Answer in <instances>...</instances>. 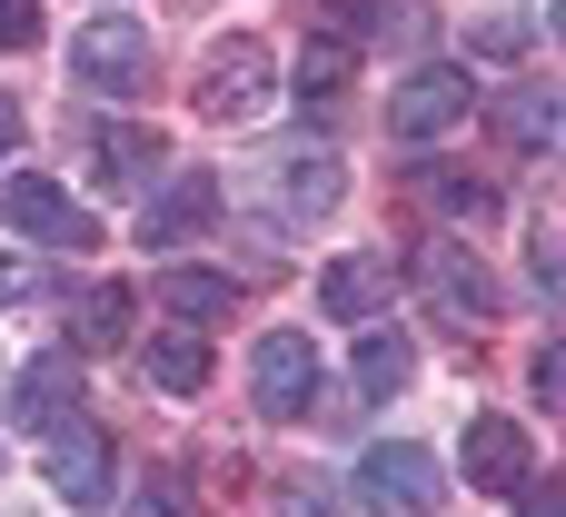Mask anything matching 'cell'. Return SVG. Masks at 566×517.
Returning <instances> with one entry per match:
<instances>
[{"label":"cell","mask_w":566,"mask_h":517,"mask_svg":"<svg viewBox=\"0 0 566 517\" xmlns=\"http://www.w3.org/2000/svg\"><path fill=\"white\" fill-rule=\"evenodd\" d=\"M348 498L368 517H428L448 498V468L418 448V438H378L368 458H358V478H348Z\"/></svg>","instance_id":"cell-2"},{"label":"cell","mask_w":566,"mask_h":517,"mask_svg":"<svg viewBox=\"0 0 566 517\" xmlns=\"http://www.w3.org/2000/svg\"><path fill=\"white\" fill-rule=\"evenodd\" d=\"M527 279H537V299H547V309H557V229H547V239H537V259H527Z\"/></svg>","instance_id":"cell-27"},{"label":"cell","mask_w":566,"mask_h":517,"mask_svg":"<svg viewBox=\"0 0 566 517\" xmlns=\"http://www.w3.org/2000/svg\"><path fill=\"white\" fill-rule=\"evenodd\" d=\"M149 20H129V10H99V20H80L70 30V80L90 90V100H139L149 90Z\"/></svg>","instance_id":"cell-1"},{"label":"cell","mask_w":566,"mask_h":517,"mask_svg":"<svg viewBox=\"0 0 566 517\" xmlns=\"http://www.w3.org/2000/svg\"><path fill=\"white\" fill-rule=\"evenodd\" d=\"M408 269H418V289H428V309H438L448 329H488V319H497V279H488V269H478V259H468L458 239L418 249Z\"/></svg>","instance_id":"cell-6"},{"label":"cell","mask_w":566,"mask_h":517,"mask_svg":"<svg viewBox=\"0 0 566 517\" xmlns=\"http://www.w3.org/2000/svg\"><path fill=\"white\" fill-rule=\"evenodd\" d=\"M418 179H428V199H438L448 219H468V229L497 219V189H488V179H468V169H418Z\"/></svg>","instance_id":"cell-20"},{"label":"cell","mask_w":566,"mask_h":517,"mask_svg":"<svg viewBox=\"0 0 566 517\" xmlns=\"http://www.w3.org/2000/svg\"><path fill=\"white\" fill-rule=\"evenodd\" d=\"M408 369H418V349H408L398 329H368V339H358V389H368V399H398Z\"/></svg>","instance_id":"cell-19"},{"label":"cell","mask_w":566,"mask_h":517,"mask_svg":"<svg viewBox=\"0 0 566 517\" xmlns=\"http://www.w3.org/2000/svg\"><path fill=\"white\" fill-rule=\"evenodd\" d=\"M90 169H99V189H119V199H139L159 169H169V139L149 130V120H109L99 139H90Z\"/></svg>","instance_id":"cell-10"},{"label":"cell","mask_w":566,"mask_h":517,"mask_svg":"<svg viewBox=\"0 0 566 517\" xmlns=\"http://www.w3.org/2000/svg\"><path fill=\"white\" fill-rule=\"evenodd\" d=\"M10 50H40V0H0V60Z\"/></svg>","instance_id":"cell-25"},{"label":"cell","mask_w":566,"mask_h":517,"mask_svg":"<svg viewBox=\"0 0 566 517\" xmlns=\"http://www.w3.org/2000/svg\"><path fill=\"white\" fill-rule=\"evenodd\" d=\"M388 289H398V269L358 249V259H328V279H318V309H328L338 329H358V319H378V309H388Z\"/></svg>","instance_id":"cell-13"},{"label":"cell","mask_w":566,"mask_h":517,"mask_svg":"<svg viewBox=\"0 0 566 517\" xmlns=\"http://www.w3.org/2000/svg\"><path fill=\"white\" fill-rule=\"evenodd\" d=\"M209 219H219V179H209V169H179V179L139 189V249H149V259L189 249V239H199Z\"/></svg>","instance_id":"cell-5"},{"label":"cell","mask_w":566,"mask_h":517,"mask_svg":"<svg viewBox=\"0 0 566 517\" xmlns=\"http://www.w3.org/2000/svg\"><path fill=\"white\" fill-rule=\"evenodd\" d=\"M149 389H169V399H199L209 389V339H189V329H169V339H149Z\"/></svg>","instance_id":"cell-17"},{"label":"cell","mask_w":566,"mask_h":517,"mask_svg":"<svg viewBox=\"0 0 566 517\" xmlns=\"http://www.w3.org/2000/svg\"><path fill=\"white\" fill-rule=\"evenodd\" d=\"M517 508H527V517H566V498H557V478H547V488H517Z\"/></svg>","instance_id":"cell-28"},{"label":"cell","mask_w":566,"mask_h":517,"mask_svg":"<svg viewBox=\"0 0 566 517\" xmlns=\"http://www.w3.org/2000/svg\"><path fill=\"white\" fill-rule=\"evenodd\" d=\"M249 389H259V418H308L318 409V339L308 329H269L259 359H249Z\"/></svg>","instance_id":"cell-4"},{"label":"cell","mask_w":566,"mask_h":517,"mask_svg":"<svg viewBox=\"0 0 566 517\" xmlns=\"http://www.w3.org/2000/svg\"><path fill=\"white\" fill-rule=\"evenodd\" d=\"M30 299H50V269L10 249V259H0V309H30Z\"/></svg>","instance_id":"cell-23"},{"label":"cell","mask_w":566,"mask_h":517,"mask_svg":"<svg viewBox=\"0 0 566 517\" xmlns=\"http://www.w3.org/2000/svg\"><path fill=\"white\" fill-rule=\"evenodd\" d=\"M488 120H497L507 149H557V90H507Z\"/></svg>","instance_id":"cell-18"},{"label":"cell","mask_w":566,"mask_h":517,"mask_svg":"<svg viewBox=\"0 0 566 517\" xmlns=\"http://www.w3.org/2000/svg\"><path fill=\"white\" fill-rule=\"evenodd\" d=\"M527 468H537V458H527V428H517V418H468V488H478V498H517Z\"/></svg>","instance_id":"cell-12"},{"label":"cell","mask_w":566,"mask_h":517,"mask_svg":"<svg viewBox=\"0 0 566 517\" xmlns=\"http://www.w3.org/2000/svg\"><path fill=\"white\" fill-rule=\"evenodd\" d=\"M70 329H80V349H119V339L139 329V289H129V279L80 289V319H70Z\"/></svg>","instance_id":"cell-16"},{"label":"cell","mask_w":566,"mask_h":517,"mask_svg":"<svg viewBox=\"0 0 566 517\" xmlns=\"http://www.w3.org/2000/svg\"><path fill=\"white\" fill-rule=\"evenodd\" d=\"M279 517H338V488H318V478H279Z\"/></svg>","instance_id":"cell-24"},{"label":"cell","mask_w":566,"mask_h":517,"mask_svg":"<svg viewBox=\"0 0 566 517\" xmlns=\"http://www.w3.org/2000/svg\"><path fill=\"white\" fill-rule=\"evenodd\" d=\"M0 219H10L20 239H50V249H99V219H90L60 179H10V189H0Z\"/></svg>","instance_id":"cell-9"},{"label":"cell","mask_w":566,"mask_h":517,"mask_svg":"<svg viewBox=\"0 0 566 517\" xmlns=\"http://www.w3.org/2000/svg\"><path fill=\"white\" fill-rule=\"evenodd\" d=\"M338 90H348V40H318V50L298 60V100H318V110H328Z\"/></svg>","instance_id":"cell-21"},{"label":"cell","mask_w":566,"mask_h":517,"mask_svg":"<svg viewBox=\"0 0 566 517\" xmlns=\"http://www.w3.org/2000/svg\"><path fill=\"white\" fill-rule=\"evenodd\" d=\"M269 100H279L269 40H219V50L199 60V110H209V120H259Z\"/></svg>","instance_id":"cell-3"},{"label":"cell","mask_w":566,"mask_h":517,"mask_svg":"<svg viewBox=\"0 0 566 517\" xmlns=\"http://www.w3.org/2000/svg\"><path fill=\"white\" fill-rule=\"evenodd\" d=\"M468 110H478L468 70H448V60H438V70H408V80H398V100H388V130H398V139H448Z\"/></svg>","instance_id":"cell-8"},{"label":"cell","mask_w":566,"mask_h":517,"mask_svg":"<svg viewBox=\"0 0 566 517\" xmlns=\"http://www.w3.org/2000/svg\"><path fill=\"white\" fill-rule=\"evenodd\" d=\"M279 199H289V219H328V209L348 199V169H338V149H298V159L279 169Z\"/></svg>","instance_id":"cell-14"},{"label":"cell","mask_w":566,"mask_h":517,"mask_svg":"<svg viewBox=\"0 0 566 517\" xmlns=\"http://www.w3.org/2000/svg\"><path fill=\"white\" fill-rule=\"evenodd\" d=\"M468 50H478V60H527V50H537V30H527L517 10H497V20H478V30H468Z\"/></svg>","instance_id":"cell-22"},{"label":"cell","mask_w":566,"mask_h":517,"mask_svg":"<svg viewBox=\"0 0 566 517\" xmlns=\"http://www.w3.org/2000/svg\"><path fill=\"white\" fill-rule=\"evenodd\" d=\"M229 299H239L229 269H199V259H169V269H159V309H169V319H219Z\"/></svg>","instance_id":"cell-15"},{"label":"cell","mask_w":566,"mask_h":517,"mask_svg":"<svg viewBox=\"0 0 566 517\" xmlns=\"http://www.w3.org/2000/svg\"><path fill=\"white\" fill-rule=\"evenodd\" d=\"M20 149V100H0V159Z\"/></svg>","instance_id":"cell-29"},{"label":"cell","mask_w":566,"mask_h":517,"mask_svg":"<svg viewBox=\"0 0 566 517\" xmlns=\"http://www.w3.org/2000/svg\"><path fill=\"white\" fill-rule=\"evenodd\" d=\"M109 488H119V458H109V438L90 428V418H70V428H50V498L70 517L109 508Z\"/></svg>","instance_id":"cell-7"},{"label":"cell","mask_w":566,"mask_h":517,"mask_svg":"<svg viewBox=\"0 0 566 517\" xmlns=\"http://www.w3.org/2000/svg\"><path fill=\"white\" fill-rule=\"evenodd\" d=\"M10 418H20V428H40V438H50V428H70V418H80V359H70V349L30 359V369L10 379Z\"/></svg>","instance_id":"cell-11"},{"label":"cell","mask_w":566,"mask_h":517,"mask_svg":"<svg viewBox=\"0 0 566 517\" xmlns=\"http://www.w3.org/2000/svg\"><path fill=\"white\" fill-rule=\"evenodd\" d=\"M129 517H189V498H179V478H169V468H159V478H149V488H139V508Z\"/></svg>","instance_id":"cell-26"}]
</instances>
